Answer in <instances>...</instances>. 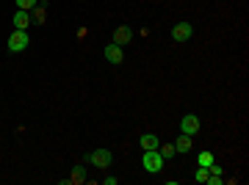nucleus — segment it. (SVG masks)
<instances>
[{
    "label": "nucleus",
    "mask_w": 249,
    "mask_h": 185,
    "mask_svg": "<svg viewBox=\"0 0 249 185\" xmlns=\"http://www.w3.org/2000/svg\"><path fill=\"white\" fill-rule=\"evenodd\" d=\"M163 163H166V160L160 158L158 150H144L142 166H144V171H147V174H158L160 168H163Z\"/></svg>",
    "instance_id": "obj_1"
},
{
    "label": "nucleus",
    "mask_w": 249,
    "mask_h": 185,
    "mask_svg": "<svg viewBox=\"0 0 249 185\" xmlns=\"http://www.w3.org/2000/svg\"><path fill=\"white\" fill-rule=\"evenodd\" d=\"M6 44H9V53H25L28 44H31V36H28V31H14Z\"/></svg>",
    "instance_id": "obj_2"
},
{
    "label": "nucleus",
    "mask_w": 249,
    "mask_h": 185,
    "mask_svg": "<svg viewBox=\"0 0 249 185\" xmlns=\"http://www.w3.org/2000/svg\"><path fill=\"white\" fill-rule=\"evenodd\" d=\"M191 36H194V25H191V22H178V25L172 28V39H175L178 44L188 42Z\"/></svg>",
    "instance_id": "obj_3"
},
{
    "label": "nucleus",
    "mask_w": 249,
    "mask_h": 185,
    "mask_svg": "<svg viewBox=\"0 0 249 185\" xmlns=\"http://www.w3.org/2000/svg\"><path fill=\"white\" fill-rule=\"evenodd\" d=\"M111 160H114V155H111V150H94L89 155V163L97 168H108L111 166Z\"/></svg>",
    "instance_id": "obj_4"
},
{
    "label": "nucleus",
    "mask_w": 249,
    "mask_h": 185,
    "mask_svg": "<svg viewBox=\"0 0 249 185\" xmlns=\"http://www.w3.org/2000/svg\"><path fill=\"white\" fill-rule=\"evenodd\" d=\"M180 133H186V135L194 138L196 133H199V116H194V114L183 116V119H180Z\"/></svg>",
    "instance_id": "obj_5"
},
{
    "label": "nucleus",
    "mask_w": 249,
    "mask_h": 185,
    "mask_svg": "<svg viewBox=\"0 0 249 185\" xmlns=\"http://www.w3.org/2000/svg\"><path fill=\"white\" fill-rule=\"evenodd\" d=\"M11 25H14V31H28V28L34 25V19H31V11L17 9V14H14V19H11Z\"/></svg>",
    "instance_id": "obj_6"
},
{
    "label": "nucleus",
    "mask_w": 249,
    "mask_h": 185,
    "mask_svg": "<svg viewBox=\"0 0 249 185\" xmlns=\"http://www.w3.org/2000/svg\"><path fill=\"white\" fill-rule=\"evenodd\" d=\"M111 42L119 44V47H122V44H130V42H133V31H130L127 25H119L114 31V39H111Z\"/></svg>",
    "instance_id": "obj_7"
},
{
    "label": "nucleus",
    "mask_w": 249,
    "mask_h": 185,
    "mask_svg": "<svg viewBox=\"0 0 249 185\" xmlns=\"http://www.w3.org/2000/svg\"><path fill=\"white\" fill-rule=\"evenodd\" d=\"M106 58H108L111 64H114V67H119V64L124 61L122 47H119V44H114V42H111V44H106Z\"/></svg>",
    "instance_id": "obj_8"
},
{
    "label": "nucleus",
    "mask_w": 249,
    "mask_h": 185,
    "mask_svg": "<svg viewBox=\"0 0 249 185\" xmlns=\"http://www.w3.org/2000/svg\"><path fill=\"white\" fill-rule=\"evenodd\" d=\"M191 135H186V133H180L178 138H175V152H180V155H186V152H191Z\"/></svg>",
    "instance_id": "obj_9"
},
{
    "label": "nucleus",
    "mask_w": 249,
    "mask_h": 185,
    "mask_svg": "<svg viewBox=\"0 0 249 185\" xmlns=\"http://www.w3.org/2000/svg\"><path fill=\"white\" fill-rule=\"evenodd\" d=\"M139 144H142V150H158V147H160V138H158V133H144Z\"/></svg>",
    "instance_id": "obj_10"
},
{
    "label": "nucleus",
    "mask_w": 249,
    "mask_h": 185,
    "mask_svg": "<svg viewBox=\"0 0 249 185\" xmlns=\"http://www.w3.org/2000/svg\"><path fill=\"white\" fill-rule=\"evenodd\" d=\"M67 183H86V166H83V163H78V166L72 168V174H70V180H67Z\"/></svg>",
    "instance_id": "obj_11"
},
{
    "label": "nucleus",
    "mask_w": 249,
    "mask_h": 185,
    "mask_svg": "<svg viewBox=\"0 0 249 185\" xmlns=\"http://www.w3.org/2000/svg\"><path fill=\"white\" fill-rule=\"evenodd\" d=\"M31 11H34V14H31V19H34V22H45V19H47V9H45V6H39V3H36Z\"/></svg>",
    "instance_id": "obj_12"
},
{
    "label": "nucleus",
    "mask_w": 249,
    "mask_h": 185,
    "mask_svg": "<svg viewBox=\"0 0 249 185\" xmlns=\"http://www.w3.org/2000/svg\"><path fill=\"white\" fill-rule=\"evenodd\" d=\"M158 152H160V158L163 160H169V158L178 155V152H175V144H163V147H158Z\"/></svg>",
    "instance_id": "obj_13"
},
{
    "label": "nucleus",
    "mask_w": 249,
    "mask_h": 185,
    "mask_svg": "<svg viewBox=\"0 0 249 185\" xmlns=\"http://www.w3.org/2000/svg\"><path fill=\"white\" fill-rule=\"evenodd\" d=\"M211 163H213V152H208V150H205V152H199V166H205V168H208Z\"/></svg>",
    "instance_id": "obj_14"
},
{
    "label": "nucleus",
    "mask_w": 249,
    "mask_h": 185,
    "mask_svg": "<svg viewBox=\"0 0 249 185\" xmlns=\"http://www.w3.org/2000/svg\"><path fill=\"white\" fill-rule=\"evenodd\" d=\"M208 174H211V171H208L205 166H199V168H196V174H194V180H196V183H208Z\"/></svg>",
    "instance_id": "obj_15"
},
{
    "label": "nucleus",
    "mask_w": 249,
    "mask_h": 185,
    "mask_svg": "<svg viewBox=\"0 0 249 185\" xmlns=\"http://www.w3.org/2000/svg\"><path fill=\"white\" fill-rule=\"evenodd\" d=\"M39 3V0H17V9H22V11H31Z\"/></svg>",
    "instance_id": "obj_16"
},
{
    "label": "nucleus",
    "mask_w": 249,
    "mask_h": 185,
    "mask_svg": "<svg viewBox=\"0 0 249 185\" xmlns=\"http://www.w3.org/2000/svg\"><path fill=\"white\" fill-rule=\"evenodd\" d=\"M116 183H119L116 177H106V180H103V185H116Z\"/></svg>",
    "instance_id": "obj_17"
}]
</instances>
